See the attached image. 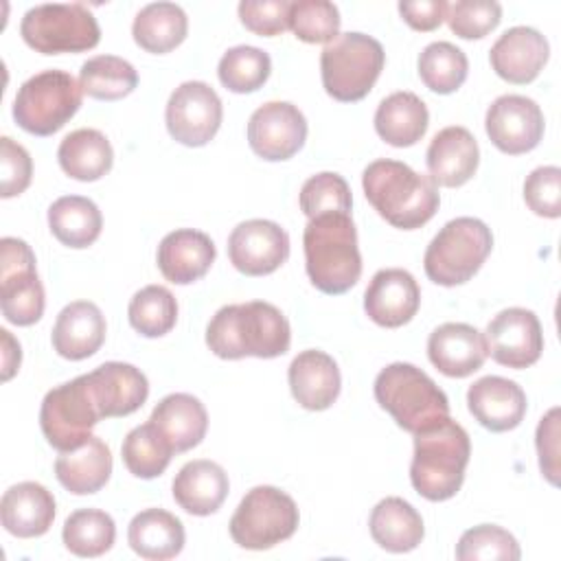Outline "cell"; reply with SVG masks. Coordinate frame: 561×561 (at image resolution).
Here are the masks:
<instances>
[{"mask_svg":"<svg viewBox=\"0 0 561 561\" xmlns=\"http://www.w3.org/2000/svg\"><path fill=\"white\" fill-rule=\"evenodd\" d=\"M291 329L278 307L250 300L221 307L206 327V344L221 359H272L289 351Z\"/></svg>","mask_w":561,"mask_h":561,"instance_id":"1","label":"cell"},{"mask_svg":"<svg viewBox=\"0 0 561 561\" xmlns=\"http://www.w3.org/2000/svg\"><path fill=\"white\" fill-rule=\"evenodd\" d=\"M362 186L379 217L401 230L425 226L440 204L438 186L430 175L390 158L370 162L362 173Z\"/></svg>","mask_w":561,"mask_h":561,"instance_id":"2","label":"cell"},{"mask_svg":"<svg viewBox=\"0 0 561 561\" xmlns=\"http://www.w3.org/2000/svg\"><path fill=\"white\" fill-rule=\"evenodd\" d=\"M305 270L322 294H344L362 276L357 228L348 213H322L311 217L302 232Z\"/></svg>","mask_w":561,"mask_h":561,"instance_id":"3","label":"cell"},{"mask_svg":"<svg viewBox=\"0 0 561 561\" xmlns=\"http://www.w3.org/2000/svg\"><path fill=\"white\" fill-rule=\"evenodd\" d=\"M469 456V434L449 416L414 434V456L410 465L414 491L430 502L454 497L462 486Z\"/></svg>","mask_w":561,"mask_h":561,"instance_id":"4","label":"cell"},{"mask_svg":"<svg viewBox=\"0 0 561 561\" xmlns=\"http://www.w3.org/2000/svg\"><path fill=\"white\" fill-rule=\"evenodd\" d=\"M373 390L377 403L410 434H419L449 416L447 394L414 364H388L379 370Z\"/></svg>","mask_w":561,"mask_h":561,"instance_id":"5","label":"cell"},{"mask_svg":"<svg viewBox=\"0 0 561 561\" xmlns=\"http://www.w3.org/2000/svg\"><path fill=\"white\" fill-rule=\"evenodd\" d=\"M383 64L386 53L375 37L357 31L342 33L320 53L322 85L335 101H362L377 83Z\"/></svg>","mask_w":561,"mask_h":561,"instance_id":"6","label":"cell"},{"mask_svg":"<svg viewBox=\"0 0 561 561\" xmlns=\"http://www.w3.org/2000/svg\"><path fill=\"white\" fill-rule=\"evenodd\" d=\"M493 248L491 228L476 217L447 221L430 241L423 267L432 283L456 287L471 280Z\"/></svg>","mask_w":561,"mask_h":561,"instance_id":"7","label":"cell"},{"mask_svg":"<svg viewBox=\"0 0 561 561\" xmlns=\"http://www.w3.org/2000/svg\"><path fill=\"white\" fill-rule=\"evenodd\" d=\"M81 85L66 70H42L26 79L13 99L18 127L33 136L59 131L81 107Z\"/></svg>","mask_w":561,"mask_h":561,"instance_id":"8","label":"cell"},{"mask_svg":"<svg viewBox=\"0 0 561 561\" xmlns=\"http://www.w3.org/2000/svg\"><path fill=\"white\" fill-rule=\"evenodd\" d=\"M300 522V513L291 495L261 484L250 489L230 517V537L245 550H267L289 539Z\"/></svg>","mask_w":561,"mask_h":561,"instance_id":"9","label":"cell"},{"mask_svg":"<svg viewBox=\"0 0 561 561\" xmlns=\"http://www.w3.org/2000/svg\"><path fill=\"white\" fill-rule=\"evenodd\" d=\"M20 35L35 53L59 55L94 48L101 39V28L88 7L53 2L28 9L20 22Z\"/></svg>","mask_w":561,"mask_h":561,"instance_id":"10","label":"cell"},{"mask_svg":"<svg viewBox=\"0 0 561 561\" xmlns=\"http://www.w3.org/2000/svg\"><path fill=\"white\" fill-rule=\"evenodd\" d=\"M99 421L101 414L85 375L48 390L39 408L42 434L57 451L79 449L88 443Z\"/></svg>","mask_w":561,"mask_h":561,"instance_id":"11","label":"cell"},{"mask_svg":"<svg viewBox=\"0 0 561 561\" xmlns=\"http://www.w3.org/2000/svg\"><path fill=\"white\" fill-rule=\"evenodd\" d=\"M0 307L18 327L35 324L44 313V285L35 270L31 245L15 237L0 241Z\"/></svg>","mask_w":561,"mask_h":561,"instance_id":"12","label":"cell"},{"mask_svg":"<svg viewBox=\"0 0 561 561\" xmlns=\"http://www.w3.org/2000/svg\"><path fill=\"white\" fill-rule=\"evenodd\" d=\"M221 118V99L204 81L180 83L171 92L164 110V121L171 138L186 147L208 145L219 131Z\"/></svg>","mask_w":561,"mask_h":561,"instance_id":"13","label":"cell"},{"mask_svg":"<svg viewBox=\"0 0 561 561\" xmlns=\"http://www.w3.org/2000/svg\"><path fill=\"white\" fill-rule=\"evenodd\" d=\"M307 140L305 114L287 101H267L248 121L250 149L270 162L289 160Z\"/></svg>","mask_w":561,"mask_h":561,"instance_id":"14","label":"cell"},{"mask_svg":"<svg viewBox=\"0 0 561 561\" xmlns=\"http://www.w3.org/2000/svg\"><path fill=\"white\" fill-rule=\"evenodd\" d=\"M484 129L502 153H528L543 136V112L528 96L502 94L489 105Z\"/></svg>","mask_w":561,"mask_h":561,"instance_id":"15","label":"cell"},{"mask_svg":"<svg viewBox=\"0 0 561 561\" xmlns=\"http://www.w3.org/2000/svg\"><path fill=\"white\" fill-rule=\"evenodd\" d=\"M484 340L489 355L497 364L517 370L533 366L543 351L539 318L524 307H508L493 316Z\"/></svg>","mask_w":561,"mask_h":561,"instance_id":"16","label":"cell"},{"mask_svg":"<svg viewBox=\"0 0 561 561\" xmlns=\"http://www.w3.org/2000/svg\"><path fill=\"white\" fill-rule=\"evenodd\" d=\"M230 263L245 276L276 272L289 256L287 232L270 219H248L228 237Z\"/></svg>","mask_w":561,"mask_h":561,"instance_id":"17","label":"cell"},{"mask_svg":"<svg viewBox=\"0 0 561 561\" xmlns=\"http://www.w3.org/2000/svg\"><path fill=\"white\" fill-rule=\"evenodd\" d=\"M421 305V289L414 276L401 267L379 270L366 291L364 309L366 316L386 329H397L408 324Z\"/></svg>","mask_w":561,"mask_h":561,"instance_id":"18","label":"cell"},{"mask_svg":"<svg viewBox=\"0 0 561 561\" xmlns=\"http://www.w3.org/2000/svg\"><path fill=\"white\" fill-rule=\"evenodd\" d=\"M548 55V39L537 28L513 26L495 39L489 61L500 79L515 85H526L539 77Z\"/></svg>","mask_w":561,"mask_h":561,"instance_id":"19","label":"cell"},{"mask_svg":"<svg viewBox=\"0 0 561 561\" xmlns=\"http://www.w3.org/2000/svg\"><path fill=\"white\" fill-rule=\"evenodd\" d=\"M85 377L101 419L127 416L149 397L147 377L125 362H105Z\"/></svg>","mask_w":561,"mask_h":561,"instance_id":"20","label":"cell"},{"mask_svg":"<svg viewBox=\"0 0 561 561\" xmlns=\"http://www.w3.org/2000/svg\"><path fill=\"white\" fill-rule=\"evenodd\" d=\"M484 335L465 322H445L430 333L427 357L436 370L447 377H469L482 368L486 359Z\"/></svg>","mask_w":561,"mask_h":561,"instance_id":"21","label":"cell"},{"mask_svg":"<svg viewBox=\"0 0 561 561\" xmlns=\"http://www.w3.org/2000/svg\"><path fill=\"white\" fill-rule=\"evenodd\" d=\"M467 405L473 419L489 432H508L524 421L526 392L506 377L486 375L469 386Z\"/></svg>","mask_w":561,"mask_h":561,"instance_id":"22","label":"cell"},{"mask_svg":"<svg viewBox=\"0 0 561 561\" xmlns=\"http://www.w3.org/2000/svg\"><path fill=\"white\" fill-rule=\"evenodd\" d=\"M425 162L434 184L456 188L476 175L480 149L467 127L449 125L432 138Z\"/></svg>","mask_w":561,"mask_h":561,"instance_id":"23","label":"cell"},{"mask_svg":"<svg viewBox=\"0 0 561 561\" xmlns=\"http://www.w3.org/2000/svg\"><path fill=\"white\" fill-rule=\"evenodd\" d=\"M217 256L213 239L193 228H178L158 245V270L169 283L175 285H191L199 280L213 265Z\"/></svg>","mask_w":561,"mask_h":561,"instance_id":"24","label":"cell"},{"mask_svg":"<svg viewBox=\"0 0 561 561\" xmlns=\"http://www.w3.org/2000/svg\"><path fill=\"white\" fill-rule=\"evenodd\" d=\"M289 390L298 405L311 412L327 410L335 403L342 386L335 359L318 348L298 353L287 370Z\"/></svg>","mask_w":561,"mask_h":561,"instance_id":"25","label":"cell"},{"mask_svg":"<svg viewBox=\"0 0 561 561\" xmlns=\"http://www.w3.org/2000/svg\"><path fill=\"white\" fill-rule=\"evenodd\" d=\"M105 316L90 300L66 305L53 327V348L59 357L79 362L92 357L105 342Z\"/></svg>","mask_w":561,"mask_h":561,"instance_id":"26","label":"cell"},{"mask_svg":"<svg viewBox=\"0 0 561 561\" xmlns=\"http://www.w3.org/2000/svg\"><path fill=\"white\" fill-rule=\"evenodd\" d=\"M55 519V497L39 482H18L0 500V522L20 539L42 537Z\"/></svg>","mask_w":561,"mask_h":561,"instance_id":"27","label":"cell"},{"mask_svg":"<svg viewBox=\"0 0 561 561\" xmlns=\"http://www.w3.org/2000/svg\"><path fill=\"white\" fill-rule=\"evenodd\" d=\"M173 500L191 515L215 513L228 495V473L221 465L199 458L186 462L173 478Z\"/></svg>","mask_w":561,"mask_h":561,"instance_id":"28","label":"cell"},{"mask_svg":"<svg viewBox=\"0 0 561 561\" xmlns=\"http://www.w3.org/2000/svg\"><path fill=\"white\" fill-rule=\"evenodd\" d=\"M149 421L158 427L175 454L197 447L208 430L204 403L186 392H173L160 399Z\"/></svg>","mask_w":561,"mask_h":561,"instance_id":"29","label":"cell"},{"mask_svg":"<svg viewBox=\"0 0 561 561\" xmlns=\"http://www.w3.org/2000/svg\"><path fill=\"white\" fill-rule=\"evenodd\" d=\"M55 476L75 495L96 493L112 476V451L99 436H90L79 449L61 451L55 460Z\"/></svg>","mask_w":561,"mask_h":561,"instance_id":"30","label":"cell"},{"mask_svg":"<svg viewBox=\"0 0 561 561\" xmlns=\"http://www.w3.org/2000/svg\"><path fill=\"white\" fill-rule=\"evenodd\" d=\"M127 541L138 557L164 561L182 552L186 535L182 522L173 513L164 508H145L129 522Z\"/></svg>","mask_w":561,"mask_h":561,"instance_id":"31","label":"cell"},{"mask_svg":"<svg viewBox=\"0 0 561 561\" xmlns=\"http://www.w3.org/2000/svg\"><path fill=\"white\" fill-rule=\"evenodd\" d=\"M368 528L377 546L397 554L414 550L425 535L419 511L403 497L394 495L383 497L375 504Z\"/></svg>","mask_w":561,"mask_h":561,"instance_id":"32","label":"cell"},{"mask_svg":"<svg viewBox=\"0 0 561 561\" xmlns=\"http://www.w3.org/2000/svg\"><path fill=\"white\" fill-rule=\"evenodd\" d=\"M430 125V112L425 103L408 90L386 96L375 112V131L392 147L416 145Z\"/></svg>","mask_w":561,"mask_h":561,"instance_id":"33","label":"cell"},{"mask_svg":"<svg viewBox=\"0 0 561 561\" xmlns=\"http://www.w3.org/2000/svg\"><path fill=\"white\" fill-rule=\"evenodd\" d=\"M61 171L79 182H94L110 173L114 151L105 134L92 127H81L64 136L57 149Z\"/></svg>","mask_w":561,"mask_h":561,"instance_id":"34","label":"cell"},{"mask_svg":"<svg viewBox=\"0 0 561 561\" xmlns=\"http://www.w3.org/2000/svg\"><path fill=\"white\" fill-rule=\"evenodd\" d=\"M188 31V18L175 2H151L142 7L131 24L134 42L153 55H164L180 46Z\"/></svg>","mask_w":561,"mask_h":561,"instance_id":"35","label":"cell"},{"mask_svg":"<svg viewBox=\"0 0 561 561\" xmlns=\"http://www.w3.org/2000/svg\"><path fill=\"white\" fill-rule=\"evenodd\" d=\"M48 228L59 243L81 250L99 239L103 217L92 199L83 195H64L48 208Z\"/></svg>","mask_w":561,"mask_h":561,"instance_id":"36","label":"cell"},{"mask_svg":"<svg viewBox=\"0 0 561 561\" xmlns=\"http://www.w3.org/2000/svg\"><path fill=\"white\" fill-rule=\"evenodd\" d=\"M79 85L83 94L99 101H118L138 85L136 68L116 55H96L81 64Z\"/></svg>","mask_w":561,"mask_h":561,"instance_id":"37","label":"cell"},{"mask_svg":"<svg viewBox=\"0 0 561 561\" xmlns=\"http://www.w3.org/2000/svg\"><path fill=\"white\" fill-rule=\"evenodd\" d=\"M121 454H123V462L131 476L151 480V478H158L160 473H164V469L169 467L171 456L175 451L171 449L167 438L158 432V427L151 421H147L127 432Z\"/></svg>","mask_w":561,"mask_h":561,"instance_id":"38","label":"cell"},{"mask_svg":"<svg viewBox=\"0 0 561 561\" xmlns=\"http://www.w3.org/2000/svg\"><path fill=\"white\" fill-rule=\"evenodd\" d=\"M61 539L77 557H101L114 546L116 524L105 511L79 508L64 522Z\"/></svg>","mask_w":561,"mask_h":561,"instance_id":"39","label":"cell"},{"mask_svg":"<svg viewBox=\"0 0 561 561\" xmlns=\"http://www.w3.org/2000/svg\"><path fill=\"white\" fill-rule=\"evenodd\" d=\"M469 72L467 55L451 42H432L419 55V77L436 94L456 92Z\"/></svg>","mask_w":561,"mask_h":561,"instance_id":"40","label":"cell"},{"mask_svg":"<svg viewBox=\"0 0 561 561\" xmlns=\"http://www.w3.org/2000/svg\"><path fill=\"white\" fill-rule=\"evenodd\" d=\"M127 318L134 331L145 337L167 335L178 320V300L162 285H147L138 289L127 307Z\"/></svg>","mask_w":561,"mask_h":561,"instance_id":"41","label":"cell"},{"mask_svg":"<svg viewBox=\"0 0 561 561\" xmlns=\"http://www.w3.org/2000/svg\"><path fill=\"white\" fill-rule=\"evenodd\" d=\"M272 70V59L265 50L256 46H232L228 48L217 66L219 81L226 90L245 94L259 90Z\"/></svg>","mask_w":561,"mask_h":561,"instance_id":"42","label":"cell"},{"mask_svg":"<svg viewBox=\"0 0 561 561\" xmlns=\"http://www.w3.org/2000/svg\"><path fill=\"white\" fill-rule=\"evenodd\" d=\"M289 28L300 42L329 44L340 35V11L329 0L291 2Z\"/></svg>","mask_w":561,"mask_h":561,"instance_id":"43","label":"cell"},{"mask_svg":"<svg viewBox=\"0 0 561 561\" xmlns=\"http://www.w3.org/2000/svg\"><path fill=\"white\" fill-rule=\"evenodd\" d=\"M522 557L517 539L495 524H480L465 530L456 546L460 561H517Z\"/></svg>","mask_w":561,"mask_h":561,"instance_id":"44","label":"cell"},{"mask_svg":"<svg viewBox=\"0 0 561 561\" xmlns=\"http://www.w3.org/2000/svg\"><path fill=\"white\" fill-rule=\"evenodd\" d=\"M353 197L346 180L340 173L322 171L311 175L300 188V210L311 219L322 213H348Z\"/></svg>","mask_w":561,"mask_h":561,"instance_id":"45","label":"cell"},{"mask_svg":"<svg viewBox=\"0 0 561 561\" xmlns=\"http://www.w3.org/2000/svg\"><path fill=\"white\" fill-rule=\"evenodd\" d=\"M445 20L458 37L480 39L500 24L502 7L493 0H458L447 4Z\"/></svg>","mask_w":561,"mask_h":561,"instance_id":"46","label":"cell"},{"mask_svg":"<svg viewBox=\"0 0 561 561\" xmlns=\"http://www.w3.org/2000/svg\"><path fill=\"white\" fill-rule=\"evenodd\" d=\"M526 206L548 219L561 215V169L559 167H537L524 182Z\"/></svg>","mask_w":561,"mask_h":561,"instance_id":"47","label":"cell"},{"mask_svg":"<svg viewBox=\"0 0 561 561\" xmlns=\"http://www.w3.org/2000/svg\"><path fill=\"white\" fill-rule=\"evenodd\" d=\"M289 4L287 0H243L239 2V20L248 31L274 37L289 28Z\"/></svg>","mask_w":561,"mask_h":561,"instance_id":"48","label":"cell"},{"mask_svg":"<svg viewBox=\"0 0 561 561\" xmlns=\"http://www.w3.org/2000/svg\"><path fill=\"white\" fill-rule=\"evenodd\" d=\"M0 195L4 199L24 193L33 178V160L28 151L9 136L0 138Z\"/></svg>","mask_w":561,"mask_h":561,"instance_id":"49","label":"cell"},{"mask_svg":"<svg viewBox=\"0 0 561 561\" xmlns=\"http://www.w3.org/2000/svg\"><path fill=\"white\" fill-rule=\"evenodd\" d=\"M537 454L541 473L550 484H559V408H552L537 425Z\"/></svg>","mask_w":561,"mask_h":561,"instance_id":"50","label":"cell"},{"mask_svg":"<svg viewBox=\"0 0 561 561\" xmlns=\"http://www.w3.org/2000/svg\"><path fill=\"white\" fill-rule=\"evenodd\" d=\"M399 13L408 26L414 31H434L443 24L447 15L445 0H416V2H399Z\"/></svg>","mask_w":561,"mask_h":561,"instance_id":"51","label":"cell"},{"mask_svg":"<svg viewBox=\"0 0 561 561\" xmlns=\"http://www.w3.org/2000/svg\"><path fill=\"white\" fill-rule=\"evenodd\" d=\"M0 337H2V381H9L20 368L22 351L7 329H0Z\"/></svg>","mask_w":561,"mask_h":561,"instance_id":"52","label":"cell"}]
</instances>
